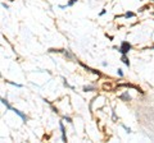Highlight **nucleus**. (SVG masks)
<instances>
[{"mask_svg":"<svg viewBox=\"0 0 154 143\" xmlns=\"http://www.w3.org/2000/svg\"><path fill=\"white\" fill-rule=\"evenodd\" d=\"M119 98L122 100V101H130V100H131V96H130L128 95V92L126 91V92H123L121 96H119Z\"/></svg>","mask_w":154,"mask_h":143,"instance_id":"4","label":"nucleus"},{"mask_svg":"<svg viewBox=\"0 0 154 143\" xmlns=\"http://www.w3.org/2000/svg\"><path fill=\"white\" fill-rule=\"evenodd\" d=\"M75 3H77V0H69V3L67 4V7H72V5H75Z\"/></svg>","mask_w":154,"mask_h":143,"instance_id":"9","label":"nucleus"},{"mask_svg":"<svg viewBox=\"0 0 154 143\" xmlns=\"http://www.w3.org/2000/svg\"><path fill=\"white\" fill-rule=\"evenodd\" d=\"M117 73H118L119 77H123V72H122L121 69H118V70H117Z\"/></svg>","mask_w":154,"mask_h":143,"instance_id":"13","label":"nucleus"},{"mask_svg":"<svg viewBox=\"0 0 154 143\" xmlns=\"http://www.w3.org/2000/svg\"><path fill=\"white\" fill-rule=\"evenodd\" d=\"M2 104H3V105H5V107L8 109V110H12V106L9 105V102H8V100H7V98H2Z\"/></svg>","mask_w":154,"mask_h":143,"instance_id":"6","label":"nucleus"},{"mask_svg":"<svg viewBox=\"0 0 154 143\" xmlns=\"http://www.w3.org/2000/svg\"><path fill=\"white\" fill-rule=\"evenodd\" d=\"M121 60H122V63L125 64V65H127V66H130V61H128V59H127V56L125 55V54H122V58H121Z\"/></svg>","mask_w":154,"mask_h":143,"instance_id":"5","label":"nucleus"},{"mask_svg":"<svg viewBox=\"0 0 154 143\" xmlns=\"http://www.w3.org/2000/svg\"><path fill=\"white\" fill-rule=\"evenodd\" d=\"M12 111H14V114H17V115H18L19 118H21V119H22V120L25 121V123L27 121V116H26V115H25V114H23L22 111H19V110H17V109H14V107H12Z\"/></svg>","mask_w":154,"mask_h":143,"instance_id":"2","label":"nucleus"},{"mask_svg":"<svg viewBox=\"0 0 154 143\" xmlns=\"http://www.w3.org/2000/svg\"><path fill=\"white\" fill-rule=\"evenodd\" d=\"M122 127H123V129H125V130H126L127 133H131V129H130V128H127L126 125H125V124H122Z\"/></svg>","mask_w":154,"mask_h":143,"instance_id":"10","label":"nucleus"},{"mask_svg":"<svg viewBox=\"0 0 154 143\" xmlns=\"http://www.w3.org/2000/svg\"><path fill=\"white\" fill-rule=\"evenodd\" d=\"M64 120H67V121H68L69 124H72V119H71L69 116H64Z\"/></svg>","mask_w":154,"mask_h":143,"instance_id":"11","label":"nucleus"},{"mask_svg":"<svg viewBox=\"0 0 154 143\" xmlns=\"http://www.w3.org/2000/svg\"><path fill=\"white\" fill-rule=\"evenodd\" d=\"M131 47H132V46H131V44H130V42L123 41L122 44H121V47L118 49V51L121 52V54H125V55H126L127 52H128L130 50H131Z\"/></svg>","mask_w":154,"mask_h":143,"instance_id":"1","label":"nucleus"},{"mask_svg":"<svg viewBox=\"0 0 154 143\" xmlns=\"http://www.w3.org/2000/svg\"><path fill=\"white\" fill-rule=\"evenodd\" d=\"M105 13H107V10H105V9H103V10L102 12H100V16H104V14Z\"/></svg>","mask_w":154,"mask_h":143,"instance_id":"14","label":"nucleus"},{"mask_svg":"<svg viewBox=\"0 0 154 143\" xmlns=\"http://www.w3.org/2000/svg\"><path fill=\"white\" fill-rule=\"evenodd\" d=\"M121 17H125V18H134V17H135V13H132V12H127L126 14H123V16H121Z\"/></svg>","mask_w":154,"mask_h":143,"instance_id":"8","label":"nucleus"},{"mask_svg":"<svg viewBox=\"0 0 154 143\" xmlns=\"http://www.w3.org/2000/svg\"><path fill=\"white\" fill-rule=\"evenodd\" d=\"M59 128H60V132H62V141L63 142H67V138H66V129H64V125L63 123H59Z\"/></svg>","mask_w":154,"mask_h":143,"instance_id":"3","label":"nucleus"},{"mask_svg":"<svg viewBox=\"0 0 154 143\" xmlns=\"http://www.w3.org/2000/svg\"><path fill=\"white\" fill-rule=\"evenodd\" d=\"M2 5H3V8H5V9H8V8H9V7H8V5H7V4H4V3H3V4H2Z\"/></svg>","mask_w":154,"mask_h":143,"instance_id":"15","label":"nucleus"},{"mask_svg":"<svg viewBox=\"0 0 154 143\" xmlns=\"http://www.w3.org/2000/svg\"><path fill=\"white\" fill-rule=\"evenodd\" d=\"M84 91H95V86H85L84 87Z\"/></svg>","mask_w":154,"mask_h":143,"instance_id":"7","label":"nucleus"},{"mask_svg":"<svg viewBox=\"0 0 154 143\" xmlns=\"http://www.w3.org/2000/svg\"><path fill=\"white\" fill-rule=\"evenodd\" d=\"M9 83H11V84H13V86H16V87H19V88L22 87V84H18V83H14V82H9Z\"/></svg>","mask_w":154,"mask_h":143,"instance_id":"12","label":"nucleus"}]
</instances>
